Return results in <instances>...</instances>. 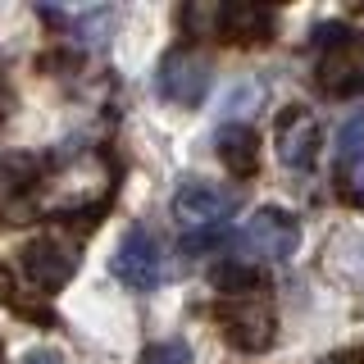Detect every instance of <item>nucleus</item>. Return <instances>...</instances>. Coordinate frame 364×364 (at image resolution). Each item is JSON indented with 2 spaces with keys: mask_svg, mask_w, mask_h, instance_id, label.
<instances>
[{
  "mask_svg": "<svg viewBox=\"0 0 364 364\" xmlns=\"http://www.w3.org/2000/svg\"><path fill=\"white\" fill-rule=\"evenodd\" d=\"M314 46L318 68H314V82L323 96H360L364 91V32H350L346 23H318L314 28Z\"/></svg>",
  "mask_w": 364,
  "mask_h": 364,
  "instance_id": "f257e3e1",
  "label": "nucleus"
},
{
  "mask_svg": "<svg viewBox=\"0 0 364 364\" xmlns=\"http://www.w3.org/2000/svg\"><path fill=\"white\" fill-rule=\"evenodd\" d=\"M214 323H219L223 341L242 355H264L278 341V314L264 296H237V301L214 305Z\"/></svg>",
  "mask_w": 364,
  "mask_h": 364,
  "instance_id": "f03ea898",
  "label": "nucleus"
},
{
  "mask_svg": "<svg viewBox=\"0 0 364 364\" xmlns=\"http://www.w3.org/2000/svg\"><path fill=\"white\" fill-rule=\"evenodd\" d=\"M210 82H214V64L196 46H173V50H164V60L155 68V91L168 105H182V109L200 105V100L210 96Z\"/></svg>",
  "mask_w": 364,
  "mask_h": 364,
  "instance_id": "7ed1b4c3",
  "label": "nucleus"
},
{
  "mask_svg": "<svg viewBox=\"0 0 364 364\" xmlns=\"http://www.w3.org/2000/svg\"><path fill=\"white\" fill-rule=\"evenodd\" d=\"M109 273L123 282L128 291H155L159 278H164V255H159V242L146 228H128L119 237L109 255Z\"/></svg>",
  "mask_w": 364,
  "mask_h": 364,
  "instance_id": "20e7f679",
  "label": "nucleus"
},
{
  "mask_svg": "<svg viewBox=\"0 0 364 364\" xmlns=\"http://www.w3.org/2000/svg\"><path fill=\"white\" fill-rule=\"evenodd\" d=\"M77 259H82L77 255V242H68L60 232H41V237H32V242H23V250H18V264L41 287V296L60 291L77 273Z\"/></svg>",
  "mask_w": 364,
  "mask_h": 364,
  "instance_id": "39448f33",
  "label": "nucleus"
},
{
  "mask_svg": "<svg viewBox=\"0 0 364 364\" xmlns=\"http://www.w3.org/2000/svg\"><path fill=\"white\" fill-rule=\"evenodd\" d=\"M242 205L237 191L219 187V182H205V178H187L173 191V219L191 232H205V228H223L228 214Z\"/></svg>",
  "mask_w": 364,
  "mask_h": 364,
  "instance_id": "423d86ee",
  "label": "nucleus"
},
{
  "mask_svg": "<svg viewBox=\"0 0 364 364\" xmlns=\"http://www.w3.org/2000/svg\"><path fill=\"white\" fill-rule=\"evenodd\" d=\"M318 146H323V128H318L314 109L305 105H287L278 109V119H273V151L287 168H314L318 159Z\"/></svg>",
  "mask_w": 364,
  "mask_h": 364,
  "instance_id": "0eeeda50",
  "label": "nucleus"
},
{
  "mask_svg": "<svg viewBox=\"0 0 364 364\" xmlns=\"http://www.w3.org/2000/svg\"><path fill=\"white\" fill-rule=\"evenodd\" d=\"M242 246L259 259H291L301 250V219L291 210H282V205H264V210L250 214Z\"/></svg>",
  "mask_w": 364,
  "mask_h": 364,
  "instance_id": "6e6552de",
  "label": "nucleus"
},
{
  "mask_svg": "<svg viewBox=\"0 0 364 364\" xmlns=\"http://www.w3.org/2000/svg\"><path fill=\"white\" fill-rule=\"evenodd\" d=\"M273 23H278V14L264 5H246V0H228V5H219L210 14V28L214 37L228 41V46H259L273 37Z\"/></svg>",
  "mask_w": 364,
  "mask_h": 364,
  "instance_id": "1a4fd4ad",
  "label": "nucleus"
},
{
  "mask_svg": "<svg viewBox=\"0 0 364 364\" xmlns=\"http://www.w3.org/2000/svg\"><path fill=\"white\" fill-rule=\"evenodd\" d=\"M37 182H46V159H37V155H5L0 159V200H5V214H18Z\"/></svg>",
  "mask_w": 364,
  "mask_h": 364,
  "instance_id": "9d476101",
  "label": "nucleus"
},
{
  "mask_svg": "<svg viewBox=\"0 0 364 364\" xmlns=\"http://www.w3.org/2000/svg\"><path fill=\"white\" fill-rule=\"evenodd\" d=\"M214 146H219V159H223V168L232 178H255L259 173V132L255 128L228 123V128H219Z\"/></svg>",
  "mask_w": 364,
  "mask_h": 364,
  "instance_id": "9b49d317",
  "label": "nucleus"
},
{
  "mask_svg": "<svg viewBox=\"0 0 364 364\" xmlns=\"http://www.w3.org/2000/svg\"><path fill=\"white\" fill-rule=\"evenodd\" d=\"M210 282H214V291H219L223 301H237V296H259V291L269 287L264 269H259V264H246V259H223V264H214L210 269Z\"/></svg>",
  "mask_w": 364,
  "mask_h": 364,
  "instance_id": "f8f14e48",
  "label": "nucleus"
},
{
  "mask_svg": "<svg viewBox=\"0 0 364 364\" xmlns=\"http://www.w3.org/2000/svg\"><path fill=\"white\" fill-rule=\"evenodd\" d=\"M0 305L14 310L18 318H28V323H37V328H60V314H55L46 301H37V296L23 291L18 278L9 273V264H0Z\"/></svg>",
  "mask_w": 364,
  "mask_h": 364,
  "instance_id": "ddd939ff",
  "label": "nucleus"
},
{
  "mask_svg": "<svg viewBox=\"0 0 364 364\" xmlns=\"http://www.w3.org/2000/svg\"><path fill=\"white\" fill-rule=\"evenodd\" d=\"M364 164V114H355V119H346L341 123V132H337V168L341 173H355V168Z\"/></svg>",
  "mask_w": 364,
  "mask_h": 364,
  "instance_id": "4468645a",
  "label": "nucleus"
},
{
  "mask_svg": "<svg viewBox=\"0 0 364 364\" xmlns=\"http://www.w3.org/2000/svg\"><path fill=\"white\" fill-rule=\"evenodd\" d=\"M136 364H191V346H187V341H178V337L151 341V346L141 350V360H136Z\"/></svg>",
  "mask_w": 364,
  "mask_h": 364,
  "instance_id": "2eb2a0df",
  "label": "nucleus"
},
{
  "mask_svg": "<svg viewBox=\"0 0 364 364\" xmlns=\"http://www.w3.org/2000/svg\"><path fill=\"white\" fill-rule=\"evenodd\" d=\"M223 242H228V228H205V232L182 237V250H187V255H200V250H219Z\"/></svg>",
  "mask_w": 364,
  "mask_h": 364,
  "instance_id": "dca6fc26",
  "label": "nucleus"
},
{
  "mask_svg": "<svg viewBox=\"0 0 364 364\" xmlns=\"http://www.w3.org/2000/svg\"><path fill=\"white\" fill-rule=\"evenodd\" d=\"M23 364H64V350H55V346H32L28 355H23Z\"/></svg>",
  "mask_w": 364,
  "mask_h": 364,
  "instance_id": "f3484780",
  "label": "nucleus"
},
{
  "mask_svg": "<svg viewBox=\"0 0 364 364\" xmlns=\"http://www.w3.org/2000/svg\"><path fill=\"white\" fill-rule=\"evenodd\" d=\"M341 191H346V200H350V205H364V164L355 168V173H350V182H346Z\"/></svg>",
  "mask_w": 364,
  "mask_h": 364,
  "instance_id": "a211bd4d",
  "label": "nucleus"
},
{
  "mask_svg": "<svg viewBox=\"0 0 364 364\" xmlns=\"http://www.w3.org/2000/svg\"><path fill=\"white\" fill-rule=\"evenodd\" d=\"M346 360H350V364H364V350H355V355H346Z\"/></svg>",
  "mask_w": 364,
  "mask_h": 364,
  "instance_id": "6ab92c4d",
  "label": "nucleus"
},
{
  "mask_svg": "<svg viewBox=\"0 0 364 364\" xmlns=\"http://www.w3.org/2000/svg\"><path fill=\"white\" fill-rule=\"evenodd\" d=\"M323 364H350V360H346V355H341V360H323Z\"/></svg>",
  "mask_w": 364,
  "mask_h": 364,
  "instance_id": "aec40b11",
  "label": "nucleus"
},
{
  "mask_svg": "<svg viewBox=\"0 0 364 364\" xmlns=\"http://www.w3.org/2000/svg\"><path fill=\"white\" fill-rule=\"evenodd\" d=\"M0 364H5V341H0Z\"/></svg>",
  "mask_w": 364,
  "mask_h": 364,
  "instance_id": "412c9836",
  "label": "nucleus"
}]
</instances>
